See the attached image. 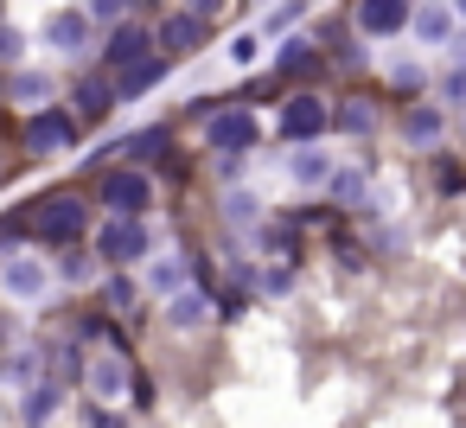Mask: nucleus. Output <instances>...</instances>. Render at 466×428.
Segmentation results:
<instances>
[{"instance_id": "f257e3e1", "label": "nucleus", "mask_w": 466, "mask_h": 428, "mask_svg": "<svg viewBox=\"0 0 466 428\" xmlns=\"http://www.w3.org/2000/svg\"><path fill=\"white\" fill-rule=\"evenodd\" d=\"M90 250L103 256V269H141V262L154 256V230H147V218L103 211L96 230H90Z\"/></svg>"}, {"instance_id": "f03ea898", "label": "nucleus", "mask_w": 466, "mask_h": 428, "mask_svg": "<svg viewBox=\"0 0 466 428\" xmlns=\"http://www.w3.org/2000/svg\"><path fill=\"white\" fill-rule=\"evenodd\" d=\"M52 288H58L52 256H39V250H7V256H0V301L39 307V301H52Z\"/></svg>"}, {"instance_id": "7ed1b4c3", "label": "nucleus", "mask_w": 466, "mask_h": 428, "mask_svg": "<svg viewBox=\"0 0 466 428\" xmlns=\"http://www.w3.org/2000/svg\"><path fill=\"white\" fill-rule=\"evenodd\" d=\"M26 224H33L46 243H58V250H65V243H84V237L96 230V211H90V199H84V192H52V199H39V205H33V218H26Z\"/></svg>"}, {"instance_id": "20e7f679", "label": "nucleus", "mask_w": 466, "mask_h": 428, "mask_svg": "<svg viewBox=\"0 0 466 428\" xmlns=\"http://www.w3.org/2000/svg\"><path fill=\"white\" fill-rule=\"evenodd\" d=\"M77 135H84V122H77L65 103H46V109H33V116H26V128H20V141H26V154H33V160L71 154V148H77Z\"/></svg>"}, {"instance_id": "39448f33", "label": "nucleus", "mask_w": 466, "mask_h": 428, "mask_svg": "<svg viewBox=\"0 0 466 428\" xmlns=\"http://www.w3.org/2000/svg\"><path fill=\"white\" fill-rule=\"evenodd\" d=\"M84 390H90V403H128V390H135V364H128V352H122V345H96V352H84Z\"/></svg>"}, {"instance_id": "423d86ee", "label": "nucleus", "mask_w": 466, "mask_h": 428, "mask_svg": "<svg viewBox=\"0 0 466 428\" xmlns=\"http://www.w3.org/2000/svg\"><path fill=\"white\" fill-rule=\"evenodd\" d=\"M275 128H281L288 148H300V141H326V135H332V103H326L319 90H294V97L281 103V116H275Z\"/></svg>"}, {"instance_id": "0eeeda50", "label": "nucleus", "mask_w": 466, "mask_h": 428, "mask_svg": "<svg viewBox=\"0 0 466 428\" xmlns=\"http://www.w3.org/2000/svg\"><path fill=\"white\" fill-rule=\"evenodd\" d=\"M103 211H122V218H147L154 211V173L122 160L103 173Z\"/></svg>"}, {"instance_id": "6e6552de", "label": "nucleus", "mask_w": 466, "mask_h": 428, "mask_svg": "<svg viewBox=\"0 0 466 428\" xmlns=\"http://www.w3.org/2000/svg\"><path fill=\"white\" fill-rule=\"evenodd\" d=\"M39 39H46L58 58H90V52H96V20H90L84 7H52L46 26H39Z\"/></svg>"}, {"instance_id": "1a4fd4ad", "label": "nucleus", "mask_w": 466, "mask_h": 428, "mask_svg": "<svg viewBox=\"0 0 466 428\" xmlns=\"http://www.w3.org/2000/svg\"><path fill=\"white\" fill-rule=\"evenodd\" d=\"M256 141H262V122H256L243 103H224V109L205 116V148H211V154H249Z\"/></svg>"}, {"instance_id": "9d476101", "label": "nucleus", "mask_w": 466, "mask_h": 428, "mask_svg": "<svg viewBox=\"0 0 466 428\" xmlns=\"http://www.w3.org/2000/svg\"><path fill=\"white\" fill-rule=\"evenodd\" d=\"M147 52H160L147 20H116V26H103V52H96V58H103V71H109V77H116V71H128V65H141Z\"/></svg>"}, {"instance_id": "9b49d317", "label": "nucleus", "mask_w": 466, "mask_h": 428, "mask_svg": "<svg viewBox=\"0 0 466 428\" xmlns=\"http://www.w3.org/2000/svg\"><path fill=\"white\" fill-rule=\"evenodd\" d=\"M109 109H122V103H116V77L96 65V71H84V77L71 84V116H77V122H109Z\"/></svg>"}, {"instance_id": "f8f14e48", "label": "nucleus", "mask_w": 466, "mask_h": 428, "mask_svg": "<svg viewBox=\"0 0 466 428\" xmlns=\"http://www.w3.org/2000/svg\"><path fill=\"white\" fill-rule=\"evenodd\" d=\"M332 173H339V154H332L326 141H300V148L288 154V179H294L300 192H326Z\"/></svg>"}, {"instance_id": "ddd939ff", "label": "nucleus", "mask_w": 466, "mask_h": 428, "mask_svg": "<svg viewBox=\"0 0 466 428\" xmlns=\"http://www.w3.org/2000/svg\"><path fill=\"white\" fill-rule=\"evenodd\" d=\"M211 313H218V301H211L198 281L160 301V326H173V332H205V326H211Z\"/></svg>"}, {"instance_id": "4468645a", "label": "nucleus", "mask_w": 466, "mask_h": 428, "mask_svg": "<svg viewBox=\"0 0 466 428\" xmlns=\"http://www.w3.org/2000/svg\"><path fill=\"white\" fill-rule=\"evenodd\" d=\"M409 14H415V0H358L351 26L364 39H396V33H409Z\"/></svg>"}, {"instance_id": "2eb2a0df", "label": "nucleus", "mask_w": 466, "mask_h": 428, "mask_svg": "<svg viewBox=\"0 0 466 428\" xmlns=\"http://www.w3.org/2000/svg\"><path fill=\"white\" fill-rule=\"evenodd\" d=\"M141 288H147L154 301L192 288V256H186V250H160V256H147V262H141Z\"/></svg>"}, {"instance_id": "dca6fc26", "label": "nucleus", "mask_w": 466, "mask_h": 428, "mask_svg": "<svg viewBox=\"0 0 466 428\" xmlns=\"http://www.w3.org/2000/svg\"><path fill=\"white\" fill-rule=\"evenodd\" d=\"M58 409H65V377H58V371H46L39 383L20 390V422H26V428H52Z\"/></svg>"}, {"instance_id": "f3484780", "label": "nucleus", "mask_w": 466, "mask_h": 428, "mask_svg": "<svg viewBox=\"0 0 466 428\" xmlns=\"http://www.w3.org/2000/svg\"><path fill=\"white\" fill-rule=\"evenodd\" d=\"M409 33H415V46H428V52H447V39L460 33V20H453V7H447V0H415V14H409Z\"/></svg>"}, {"instance_id": "a211bd4d", "label": "nucleus", "mask_w": 466, "mask_h": 428, "mask_svg": "<svg viewBox=\"0 0 466 428\" xmlns=\"http://www.w3.org/2000/svg\"><path fill=\"white\" fill-rule=\"evenodd\" d=\"M167 71H173V58H167V52H147L141 65L116 71V103H141V97H154V90L167 84Z\"/></svg>"}, {"instance_id": "6ab92c4d", "label": "nucleus", "mask_w": 466, "mask_h": 428, "mask_svg": "<svg viewBox=\"0 0 466 428\" xmlns=\"http://www.w3.org/2000/svg\"><path fill=\"white\" fill-rule=\"evenodd\" d=\"M402 141H409L415 154H434V148L447 141V109H441V103H409V116H402Z\"/></svg>"}, {"instance_id": "aec40b11", "label": "nucleus", "mask_w": 466, "mask_h": 428, "mask_svg": "<svg viewBox=\"0 0 466 428\" xmlns=\"http://www.w3.org/2000/svg\"><path fill=\"white\" fill-rule=\"evenodd\" d=\"M154 46H160L167 58H192V52L205 46V20H198V14H186V7H179V14H167V20H160V33H154Z\"/></svg>"}, {"instance_id": "412c9836", "label": "nucleus", "mask_w": 466, "mask_h": 428, "mask_svg": "<svg viewBox=\"0 0 466 428\" xmlns=\"http://www.w3.org/2000/svg\"><path fill=\"white\" fill-rule=\"evenodd\" d=\"M52 269H58V281L65 288H90V281H103L109 269H103V256L90 250V243H65L58 256H52Z\"/></svg>"}, {"instance_id": "4be33fe9", "label": "nucleus", "mask_w": 466, "mask_h": 428, "mask_svg": "<svg viewBox=\"0 0 466 428\" xmlns=\"http://www.w3.org/2000/svg\"><path fill=\"white\" fill-rule=\"evenodd\" d=\"M58 97V77L52 71H33V65H20L14 77H7V103H26V109H46Z\"/></svg>"}, {"instance_id": "5701e85b", "label": "nucleus", "mask_w": 466, "mask_h": 428, "mask_svg": "<svg viewBox=\"0 0 466 428\" xmlns=\"http://www.w3.org/2000/svg\"><path fill=\"white\" fill-rule=\"evenodd\" d=\"M52 364H46V352L39 345H20V352H7V358H0V383H7V390H26V383H39Z\"/></svg>"}, {"instance_id": "b1692460", "label": "nucleus", "mask_w": 466, "mask_h": 428, "mask_svg": "<svg viewBox=\"0 0 466 428\" xmlns=\"http://www.w3.org/2000/svg\"><path fill=\"white\" fill-rule=\"evenodd\" d=\"M332 128H339V135H351V141H370V135H377V109H370L364 97L332 103Z\"/></svg>"}, {"instance_id": "393cba45", "label": "nucleus", "mask_w": 466, "mask_h": 428, "mask_svg": "<svg viewBox=\"0 0 466 428\" xmlns=\"http://www.w3.org/2000/svg\"><path fill=\"white\" fill-rule=\"evenodd\" d=\"M326 199H332V205H364V199H370V173H364L358 160H339V173H332Z\"/></svg>"}, {"instance_id": "a878e982", "label": "nucleus", "mask_w": 466, "mask_h": 428, "mask_svg": "<svg viewBox=\"0 0 466 428\" xmlns=\"http://www.w3.org/2000/svg\"><path fill=\"white\" fill-rule=\"evenodd\" d=\"M434 103H441L447 116H460V109H466V58H453V65L434 77Z\"/></svg>"}, {"instance_id": "bb28decb", "label": "nucleus", "mask_w": 466, "mask_h": 428, "mask_svg": "<svg viewBox=\"0 0 466 428\" xmlns=\"http://www.w3.org/2000/svg\"><path fill=\"white\" fill-rule=\"evenodd\" d=\"M224 224L256 230V224H262V199H256V192H243V186H230V192H224Z\"/></svg>"}, {"instance_id": "cd10ccee", "label": "nucleus", "mask_w": 466, "mask_h": 428, "mask_svg": "<svg viewBox=\"0 0 466 428\" xmlns=\"http://www.w3.org/2000/svg\"><path fill=\"white\" fill-rule=\"evenodd\" d=\"M103 281H109V313H135V307H141V294H147L128 269H109Z\"/></svg>"}, {"instance_id": "c85d7f7f", "label": "nucleus", "mask_w": 466, "mask_h": 428, "mask_svg": "<svg viewBox=\"0 0 466 428\" xmlns=\"http://www.w3.org/2000/svg\"><path fill=\"white\" fill-rule=\"evenodd\" d=\"M307 7H313V0H275V7L262 14V26H256V33H262V39H281V33H288Z\"/></svg>"}, {"instance_id": "c756f323", "label": "nucleus", "mask_w": 466, "mask_h": 428, "mask_svg": "<svg viewBox=\"0 0 466 428\" xmlns=\"http://www.w3.org/2000/svg\"><path fill=\"white\" fill-rule=\"evenodd\" d=\"M313 65H319L313 39H288V46H281V58H275V71H281V77H300V71H313Z\"/></svg>"}, {"instance_id": "7c9ffc66", "label": "nucleus", "mask_w": 466, "mask_h": 428, "mask_svg": "<svg viewBox=\"0 0 466 428\" xmlns=\"http://www.w3.org/2000/svg\"><path fill=\"white\" fill-rule=\"evenodd\" d=\"M224 58H230V65H237V71H249V65H256V58H262V33H256V26H249V33H237V39H230V46H224Z\"/></svg>"}, {"instance_id": "2f4dec72", "label": "nucleus", "mask_w": 466, "mask_h": 428, "mask_svg": "<svg viewBox=\"0 0 466 428\" xmlns=\"http://www.w3.org/2000/svg\"><path fill=\"white\" fill-rule=\"evenodd\" d=\"M390 84H396L402 97H415V90L428 84V71H421V58H390Z\"/></svg>"}, {"instance_id": "473e14b6", "label": "nucleus", "mask_w": 466, "mask_h": 428, "mask_svg": "<svg viewBox=\"0 0 466 428\" xmlns=\"http://www.w3.org/2000/svg\"><path fill=\"white\" fill-rule=\"evenodd\" d=\"M122 154H128L135 167H141L147 154H167V128H141V135H128V141H122Z\"/></svg>"}, {"instance_id": "72a5a7b5", "label": "nucleus", "mask_w": 466, "mask_h": 428, "mask_svg": "<svg viewBox=\"0 0 466 428\" xmlns=\"http://www.w3.org/2000/svg\"><path fill=\"white\" fill-rule=\"evenodd\" d=\"M84 14L96 26H116V20H135V0H84Z\"/></svg>"}, {"instance_id": "f704fd0d", "label": "nucleus", "mask_w": 466, "mask_h": 428, "mask_svg": "<svg viewBox=\"0 0 466 428\" xmlns=\"http://www.w3.org/2000/svg\"><path fill=\"white\" fill-rule=\"evenodd\" d=\"M26 58V33L20 26H0V65H20Z\"/></svg>"}, {"instance_id": "c9c22d12", "label": "nucleus", "mask_w": 466, "mask_h": 428, "mask_svg": "<svg viewBox=\"0 0 466 428\" xmlns=\"http://www.w3.org/2000/svg\"><path fill=\"white\" fill-rule=\"evenodd\" d=\"M116 409H122V403H96V409H90V428H128Z\"/></svg>"}, {"instance_id": "e433bc0d", "label": "nucleus", "mask_w": 466, "mask_h": 428, "mask_svg": "<svg viewBox=\"0 0 466 428\" xmlns=\"http://www.w3.org/2000/svg\"><path fill=\"white\" fill-rule=\"evenodd\" d=\"M218 7H224V0H186V14H198V20H211Z\"/></svg>"}, {"instance_id": "4c0bfd02", "label": "nucleus", "mask_w": 466, "mask_h": 428, "mask_svg": "<svg viewBox=\"0 0 466 428\" xmlns=\"http://www.w3.org/2000/svg\"><path fill=\"white\" fill-rule=\"evenodd\" d=\"M447 52H453V58H466V33H453V39H447Z\"/></svg>"}, {"instance_id": "58836bf2", "label": "nucleus", "mask_w": 466, "mask_h": 428, "mask_svg": "<svg viewBox=\"0 0 466 428\" xmlns=\"http://www.w3.org/2000/svg\"><path fill=\"white\" fill-rule=\"evenodd\" d=\"M447 7H453V20H466V0H447Z\"/></svg>"}, {"instance_id": "ea45409f", "label": "nucleus", "mask_w": 466, "mask_h": 428, "mask_svg": "<svg viewBox=\"0 0 466 428\" xmlns=\"http://www.w3.org/2000/svg\"><path fill=\"white\" fill-rule=\"evenodd\" d=\"M453 128H460V141H466V109H460V116H453Z\"/></svg>"}, {"instance_id": "a19ab883", "label": "nucleus", "mask_w": 466, "mask_h": 428, "mask_svg": "<svg viewBox=\"0 0 466 428\" xmlns=\"http://www.w3.org/2000/svg\"><path fill=\"white\" fill-rule=\"evenodd\" d=\"M313 7H319V0H313Z\"/></svg>"}, {"instance_id": "79ce46f5", "label": "nucleus", "mask_w": 466, "mask_h": 428, "mask_svg": "<svg viewBox=\"0 0 466 428\" xmlns=\"http://www.w3.org/2000/svg\"><path fill=\"white\" fill-rule=\"evenodd\" d=\"M52 428H58V422H52Z\"/></svg>"}]
</instances>
